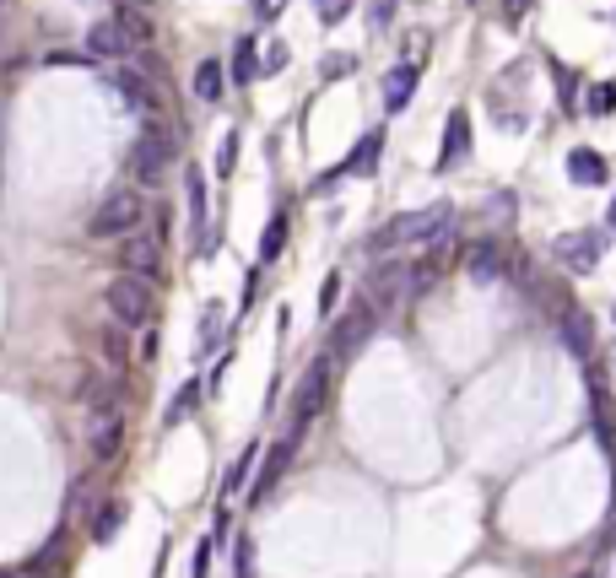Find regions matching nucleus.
<instances>
[{
  "instance_id": "nucleus-1",
  "label": "nucleus",
  "mask_w": 616,
  "mask_h": 578,
  "mask_svg": "<svg viewBox=\"0 0 616 578\" xmlns=\"http://www.w3.org/2000/svg\"><path fill=\"white\" fill-rule=\"evenodd\" d=\"M444 227H454V206L438 200V206H422V211H400L384 233L368 238V249L384 254V249H406V244H438V238H444Z\"/></svg>"
},
{
  "instance_id": "nucleus-2",
  "label": "nucleus",
  "mask_w": 616,
  "mask_h": 578,
  "mask_svg": "<svg viewBox=\"0 0 616 578\" xmlns=\"http://www.w3.org/2000/svg\"><path fill=\"white\" fill-rule=\"evenodd\" d=\"M373 330H379V308L363 298L352 314L336 319V330H330V362H336V368H346V362H352V357L373 341Z\"/></svg>"
},
{
  "instance_id": "nucleus-3",
  "label": "nucleus",
  "mask_w": 616,
  "mask_h": 578,
  "mask_svg": "<svg viewBox=\"0 0 616 578\" xmlns=\"http://www.w3.org/2000/svg\"><path fill=\"white\" fill-rule=\"evenodd\" d=\"M141 217H146L141 195H136V190H114V195L87 217V233H92V238H125V233H136V227H141Z\"/></svg>"
},
{
  "instance_id": "nucleus-4",
  "label": "nucleus",
  "mask_w": 616,
  "mask_h": 578,
  "mask_svg": "<svg viewBox=\"0 0 616 578\" xmlns=\"http://www.w3.org/2000/svg\"><path fill=\"white\" fill-rule=\"evenodd\" d=\"M103 303H109V314H114L125 330H141L146 319H152V287H146L141 276H119V281H109Z\"/></svg>"
},
{
  "instance_id": "nucleus-5",
  "label": "nucleus",
  "mask_w": 616,
  "mask_h": 578,
  "mask_svg": "<svg viewBox=\"0 0 616 578\" xmlns=\"http://www.w3.org/2000/svg\"><path fill=\"white\" fill-rule=\"evenodd\" d=\"M168 157H173V136L168 130H146L136 141V152H130V173H136L141 184H157L163 168H168Z\"/></svg>"
},
{
  "instance_id": "nucleus-6",
  "label": "nucleus",
  "mask_w": 616,
  "mask_h": 578,
  "mask_svg": "<svg viewBox=\"0 0 616 578\" xmlns=\"http://www.w3.org/2000/svg\"><path fill=\"white\" fill-rule=\"evenodd\" d=\"M87 443H92V460H114L119 443H125V416H119L114 406H92Z\"/></svg>"
},
{
  "instance_id": "nucleus-7",
  "label": "nucleus",
  "mask_w": 616,
  "mask_h": 578,
  "mask_svg": "<svg viewBox=\"0 0 616 578\" xmlns=\"http://www.w3.org/2000/svg\"><path fill=\"white\" fill-rule=\"evenodd\" d=\"M298 443H303V422H292V427H287V438L271 443V454H265V470H260V481H254V492H249L254 503H265V497L276 492V481H281V470H287V460L298 454Z\"/></svg>"
},
{
  "instance_id": "nucleus-8",
  "label": "nucleus",
  "mask_w": 616,
  "mask_h": 578,
  "mask_svg": "<svg viewBox=\"0 0 616 578\" xmlns=\"http://www.w3.org/2000/svg\"><path fill=\"white\" fill-rule=\"evenodd\" d=\"M552 254L568 265V271H595L600 254H606V238H600V233H562L552 244Z\"/></svg>"
},
{
  "instance_id": "nucleus-9",
  "label": "nucleus",
  "mask_w": 616,
  "mask_h": 578,
  "mask_svg": "<svg viewBox=\"0 0 616 578\" xmlns=\"http://www.w3.org/2000/svg\"><path fill=\"white\" fill-rule=\"evenodd\" d=\"M119 265H125V276H157V265H163V244H157L152 233H125V244H119Z\"/></svg>"
},
{
  "instance_id": "nucleus-10",
  "label": "nucleus",
  "mask_w": 616,
  "mask_h": 578,
  "mask_svg": "<svg viewBox=\"0 0 616 578\" xmlns=\"http://www.w3.org/2000/svg\"><path fill=\"white\" fill-rule=\"evenodd\" d=\"M325 389H330V362H314V368L303 373V384H298V406H292V422H314L319 406H325Z\"/></svg>"
},
{
  "instance_id": "nucleus-11",
  "label": "nucleus",
  "mask_w": 616,
  "mask_h": 578,
  "mask_svg": "<svg viewBox=\"0 0 616 578\" xmlns=\"http://www.w3.org/2000/svg\"><path fill=\"white\" fill-rule=\"evenodd\" d=\"M130 49H136V44H130V33L119 28L114 17L109 22H92V28H87V60H125Z\"/></svg>"
},
{
  "instance_id": "nucleus-12",
  "label": "nucleus",
  "mask_w": 616,
  "mask_h": 578,
  "mask_svg": "<svg viewBox=\"0 0 616 578\" xmlns=\"http://www.w3.org/2000/svg\"><path fill=\"white\" fill-rule=\"evenodd\" d=\"M465 157H471V114L454 109V114H449V125H444V152H438V173L460 168Z\"/></svg>"
},
{
  "instance_id": "nucleus-13",
  "label": "nucleus",
  "mask_w": 616,
  "mask_h": 578,
  "mask_svg": "<svg viewBox=\"0 0 616 578\" xmlns=\"http://www.w3.org/2000/svg\"><path fill=\"white\" fill-rule=\"evenodd\" d=\"M379 152H384V130H368V136L352 146V157H346V163H341L336 173H330V179H319L314 190H330V184H336L341 173H373V163H379Z\"/></svg>"
},
{
  "instance_id": "nucleus-14",
  "label": "nucleus",
  "mask_w": 616,
  "mask_h": 578,
  "mask_svg": "<svg viewBox=\"0 0 616 578\" xmlns=\"http://www.w3.org/2000/svg\"><path fill=\"white\" fill-rule=\"evenodd\" d=\"M465 276H471V281H498L503 276V249L492 244V238L471 244V249H465Z\"/></svg>"
},
{
  "instance_id": "nucleus-15",
  "label": "nucleus",
  "mask_w": 616,
  "mask_h": 578,
  "mask_svg": "<svg viewBox=\"0 0 616 578\" xmlns=\"http://www.w3.org/2000/svg\"><path fill=\"white\" fill-rule=\"evenodd\" d=\"M606 157H600V152H589V146H573V152H568V179L573 184H584V190H595V184H606Z\"/></svg>"
},
{
  "instance_id": "nucleus-16",
  "label": "nucleus",
  "mask_w": 616,
  "mask_h": 578,
  "mask_svg": "<svg viewBox=\"0 0 616 578\" xmlns=\"http://www.w3.org/2000/svg\"><path fill=\"white\" fill-rule=\"evenodd\" d=\"M589 411H595V438L611 449V443H616V422H611V389H606L600 373H589Z\"/></svg>"
},
{
  "instance_id": "nucleus-17",
  "label": "nucleus",
  "mask_w": 616,
  "mask_h": 578,
  "mask_svg": "<svg viewBox=\"0 0 616 578\" xmlns=\"http://www.w3.org/2000/svg\"><path fill=\"white\" fill-rule=\"evenodd\" d=\"M417 65H395V71L390 76H384V109H390V114H400V109H406V103H411V92H417Z\"/></svg>"
},
{
  "instance_id": "nucleus-18",
  "label": "nucleus",
  "mask_w": 616,
  "mask_h": 578,
  "mask_svg": "<svg viewBox=\"0 0 616 578\" xmlns=\"http://www.w3.org/2000/svg\"><path fill=\"white\" fill-rule=\"evenodd\" d=\"M227 76H233L238 87H244V82H254V76H260V60H254V38H238L233 60H227Z\"/></svg>"
},
{
  "instance_id": "nucleus-19",
  "label": "nucleus",
  "mask_w": 616,
  "mask_h": 578,
  "mask_svg": "<svg viewBox=\"0 0 616 578\" xmlns=\"http://www.w3.org/2000/svg\"><path fill=\"white\" fill-rule=\"evenodd\" d=\"M195 98L200 103H217L222 98V65L217 60H200L195 65Z\"/></svg>"
},
{
  "instance_id": "nucleus-20",
  "label": "nucleus",
  "mask_w": 616,
  "mask_h": 578,
  "mask_svg": "<svg viewBox=\"0 0 616 578\" xmlns=\"http://www.w3.org/2000/svg\"><path fill=\"white\" fill-rule=\"evenodd\" d=\"M195 406H200V379H190V384L179 389V395H173V406L163 411V422H168V427H179V422H184V416H190Z\"/></svg>"
},
{
  "instance_id": "nucleus-21",
  "label": "nucleus",
  "mask_w": 616,
  "mask_h": 578,
  "mask_svg": "<svg viewBox=\"0 0 616 578\" xmlns=\"http://www.w3.org/2000/svg\"><path fill=\"white\" fill-rule=\"evenodd\" d=\"M119 524H125V503H103L98 519H92V541H114Z\"/></svg>"
},
{
  "instance_id": "nucleus-22",
  "label": "nucleus",
  "mask_w": 616,
  "mask_h": 578,
  "mask_svg": "<svg viewBox=\"0 0 616 578\" xmlns=\"http://www.w3.org/2000/svg\"><path fill=\"white\" fill-rule=\"evenodd\" d=\"M184 195H190V222L206 227V179H200V168L184 173Z\"/></svg>"
},
{
  "instance_id": "nucleus-23",
  "label": "nucleus",
  "mask_w": 616,
  "mask_h": 578,
  "mask_svg": "<svg viewBox=\"0 0 616 578\" xmlns=\"http://www.w3.org/2000/svg\"><path fill=\"white\" fill-rule=\"evenodd\" d=\"M281 244H287V211H276L271 222H265V238H260V260H276Z\"/></svg>"
},
{
  "instance_id": "nucleus-24",
  "label": "nucleus",
  "mask_w": 616,
  "mask_h": 578,
  "mask_svg": "<svg viewBox=\"0 0 616 578\" xmlns=\"http://www.w3.org/2000/svg\"><path fill=\"white\" fill-rule=\"evenodd\" d=\"M352 6H357V0H314V11H319V22H325V28L346 22V17H352Z\"/></svg>"
},
{
  "instance_id": "nucleus-25",
  "label": "nucleus",
  "mask_w": 616,
  "mask_h": 578,
  "mask_svg": "<svg viewBox=\"0 0 616 578\" xmlns=\"http://www.w3.org/2000/svg\"><path fill=\"white\" fill-rule=\"evenodd\" d=\"M562 330H568V346L573 352H579V362L589 357V325H579V319H573V308L568 314H562Z\"/></svg>"
},
{
  "instance_id": "nucleus-26",
  "label": "nucleus",
  "mask_w": 616,
  "mask_h": 578,
  "mask_svg": "<svg viewBox=\"0 0 616 578\" xmlns=\"http://www.w3.org/2000/svg\"><path fill=\"white\" fill-rule=\"evenodd\" d=\"M611 109H616V87H611V82H600L595 92H589V114H600V119H606Z\"/></svg>"
},
{
  "instance_id": "nucleus-27",
  "label": "nucleus",
  "mask_w": 616,
  "mask_h": 578,
  "mask_svg": "<svg viewBox=\"0 0 616 578\" xmlns=\"http://www.w3.org/2000/svg\"><path fill=\"white\" fill-rule=\"evenodd\" d=\"M254 454H260V449H254V443H249V449H244V460H238L233 470H227V492H238V487H244V481H249V465H254Z\"/></svg>"
},
{
  "instance_id": "nucleus-28",
  "label": "nucleus",
  "mask_w": 616,
  "mask_h": 578,
  "mask_svg": "<svg viewBox=\"0 0 616 578\" xmlns=\"http://www.w3.org/2000/svg\"><path fill=\"white\" fill-rule=\"evenodd\" d=\"M233 163H238V130H227L222 152H217V173H233Z\"/></svg>"
},
{
  "instance_id": "nucleus-29",
  "label": "nucleus",
  "mask_w": 616,
  "mask_h": 578,
  "mask_svg": "<svg viewBox=\"0 0 616 578\" xmlns=\"http://www.w3.org/2000/svg\"><path fill=\"white\" fill-rule=\"evenodd\" d=\"M233 568H238V578H254L249 568H254V546L249 541H238V557H233Z\"/></svg>"
},
{
  "instance_id": "nucleus-30",
  "label": "nucleus",
  "mask_w": 616,
  "mask_h": 578,
  "mask_svg": "<svg viewBox=\"0 0 616 578\" xmlns=\"http://www.w3.org/2000/svg\"><path fill=\"white\" fill-rule=\"evenodd\" d=\"M281 65H287V44H271L265 60H260V71H281Z\"/></svg>"
},
{
  "instance_id": "nucleus-31",
  "label": "nucleus",
  "mask_w": 616,
  "mask_h": 578,
  "mask_svg": "<svg viewBox=\"0 0 616 578\" xmlns=\"http://www.w3.org/2000/svg\"><path fill=\"white\" fill-rule=\"evenodd\" d=\"M395 17V0H373V28H390Z\"/></svg>"
},
{
  "instance_id": "nucleus-32",
  "label": "nucleus",
  "mask_w": 616,
  "mask_h": 578,
  "mask_svg": "<svg viewBox=\"0 0 616 578\" xmlns=\"http://www.w3.org/2000/svg\"><path fill=\"white\" fill-rule=\"evenodd\" d=\"M336 298H341V281H325V292H319V314H330Z\"/></svg>"
},
{
  "instance_id": "nucleus-33",
  "label": "nucleus",
  "mask_w": 616,
  "mask_h": 578,
  "mask_svg": "<svg viewBox=\"0 0 616 578\" xmlns=\"http://www.w3.org/2000/svg\"><path fill=\"white\" fill-rule=\"evenodd\" d=\"M281 6H287V0H254V11H260V22H276V17H281Z\"/></svg>"
},
{
  "instance_id": "nucleus-34",
  "label": "nucleus",
  "mask_w": 616,
  "mask_h": 578,
  "mask_svg": "<svg viewBox=\"0 0 616 578\" xmlns=\"http://www.w3.org/2000/svg\"><path fill=\"white\" fill-rule=\"evenodd\" d=\"M346 71H352V55H336L330 65H319V76H346Z\"/></svg>"
},
{
  "instance_id": "nucleus-35",
  "label": "nucleus",
  "mask_w": 616,
  "mask_h": 578,
  "mask_svg": "<svg viewBox=\"0 0 616 578\" xmlns=\"http://www.w3.org/2000/svg\"><path fill=\"white\" fill-rule=\"evenodd\" d=\"M525 11H530V0H503V17L508 22H525Z\"/></svg>"
},
{
  "instance_id": "nucleus-36",
  "label": "nucleus",
  "mask_w": 616,
  "mask_h": 578,
  "mask_svg": "<svg viewBox=\"0 0 616 578\" xmlns=\"http://www.w3.org/2000/svg\"><path fill=\"white\" fill-rule=\"evenodd\" d=\"M103 352H109V362H125V341H119V335H103Z\"/></svg>"
},
{
  "instance_id": "nucleus-37",
  "label": "nucleus",
  "mask_w": 616,
  "mask_h": 578,
  "mask_svg": "<svg viewBox=\"0 0 616 578\" xmlns=\"http://www.w3.org/2000/svg\"><path fill=\"white\" fill-rule=\"evenodd\" d=\"M206 568H211V546H200V551H195V568H190V578H206Z\"/></svg>"
},
{
  "instance_id": "nucleus-38",
  "label": "nucleus",
  "mask_w": 616,
  "mask_h": 578,
  "mask_svg": "<svg viewBox=\"0 0 616 578\" xmlns=\"http://www.w3.org/2000/svg\"><path fill=\"white\" fill-rule=\"evenodd\" d=\"M606 227H616V200H611V211H606Z\"/></svg>"
},
{
  "instance_id": "nucleus-39",
  "label": "nucleus",
  "mask_w": 616,
  "mask_h": 578,
  "mask_svg": "<svg viewBox=\"0 0 616 578\" xmlns=\"http://www.w3.org/2000/svg\"><path fill=\"white\" fill-rule=\"evenodd\" d=\"M579 578H600V573H579Z\"/></svg>"
},
{
  "instance_id": "nucleus-40",
  "label": "nucleus",
  "mask_w": 616,
  "mask_h": 578,
  "mask_svg": "<svg viewBox=\"0 0 616 578\" xmlns=\"http://www.w3.org/2000/svg\"><path fill=\"white\" fill-rule=\"evenodd\" d=\"M0 578H11V573H0Z\"/></svg>"
}]
</instances>
